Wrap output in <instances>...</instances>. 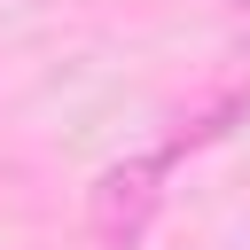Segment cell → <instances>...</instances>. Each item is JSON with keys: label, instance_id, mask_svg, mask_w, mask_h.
<instances>
[{"label": "cell", "instance_id": "7a4b0ae2", "mask_svg": "<svg viewBox=\"0 0 250 250\" xmlns=\"http://www.w3.org/2000/svg\"><path fill=\"white\" fill-rule=\"evenodd\" d=\"M219 8H234V16H250V0H219Z\"/></svg>", "mask_w": 250, "mask_h": 250}, {"label": "cell", "instance_id": "6da1fadb", "mask_svg": "<svg viewBox=\"0 0 250 250\" xmlns=\"http://www.w3.org/2000/svg\"><path fill=\"white\" fill-rule=\"evenodd\" d=\"M172 156H180V148H148V156H125V164H109V172L94 180L86 219H94V234H102L109 250H133V242L148 234V219H156V203H164Z\"/></svg>", "mask_w": 250, "mask_h": 250}]
</instances>
